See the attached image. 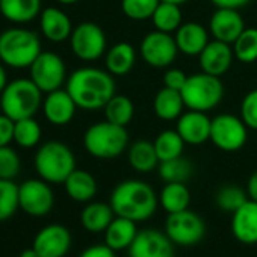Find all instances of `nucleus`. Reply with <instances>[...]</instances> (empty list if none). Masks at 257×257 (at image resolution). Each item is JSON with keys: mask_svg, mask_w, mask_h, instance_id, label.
I'll use <instances>...</instances> for the list:
<instances>
[{"mask_svg": "<svg viewBox=\"0 0 257 257\" xmlns=\"http://www.w3.org/2000/svg\"><path fill=\"white\" fill-rule=\"evenodd\" d=\"M161 0H121V10L124 16L135 22L152 20Z\"/></svg>", "mask_w": 257, "mask_h": 257, "instance_id": "58836bf2", "label": "nucleus"}, {"mask_svg": "<svg viewBox=\"0 0 257 257\" xmlns=\"http://www.w3.org/2000/svg\"><path fill=\"white\" fill-rule=\"evenodd\" d=\"M41 140V125L34 116L14 122V141L23 149L35 147Z\"/></svg>", "mask_w": 257, "mask_h": 257, "instance_id": "e433bc0d", "label": "nucleus"}, {"mask_svg": "<svg viewBox=\"0 0 257 257\" xmlns=\"http://www.w3.org/2000/svg\"><path fill=\"white\" fill-rule=\"evenodd\" d=\"M200 59V67L201 71L221 77L222 74H225L234 59V53H233V47L231 44L218 41V40H212L209 41V44L204 47V50L200 53L198 56Z\"/></svg>", "mask_w": 257, "mask_h": 257, "instance_id": "a211bd4d", "label": "nucleus"}, {"mask_svg": "<svg viewBox=\"0 0 257 257\" xmlns=\"http://www.w3.org/2000/svg\"><path fill=\"white\" fill-rule=\"evenodd\" d=\"M186 80H188V76L180 68H168L164 74V86L176 89V91H182Z\"/></svg>", "mask_w": 257, "mask_h": 257, "instance_id": "79ce46f5", "label": "nucleus"}, {"mask_svg": "<svg viewBox=\"0 0 257 257\" xmlns=\"http://www.w3.org/2000/svg\"><path fill=\"white\" fill-rule=\"evenodd\" d=\"M127 251L128 257H174V243L165 231L147 228L138 231Z\"/></svg>", "mask_w": 257, "mask_h": 257, "instance_id": "4468645a", "label": "nucleus"}, {"mask_svg": "<svg viewBox=\"0 0 257 257\" xmlns=\"http://www.w3.org/2000/svg\"><path fill=\"white\" fill-rule=\"evenodd\" d=\"M43 104V91L32 79H17L0 94V109L11 119L19 121L34 116Z\"/></svg>", "mask_w": 257, "mask_h": 257, "instance_id": "39448f33", "label": "nucleus"}, {"mask_svg": "<svg viewBox=\"0 0 257 257\" xmlns=\"http://www.w3.org/2000/svg\"><path fill=\"white\" fill-rule=\"evenodd\" d=\"M14 122L8 115L0 113V147L10 146L14 141Z\"/></svg>", "mask_w": 257, "mask_h": 257, "instance_id": "37998d69", "label": "nucleus"}, {"mask_svg": "<svg viewBox=\"0 0 257 257\" xmlns=\"http://www.w3.org/2000/svg\"><path fill=\"white\" fill-rule=\"evenodd\" d=\"M248 192L237 185H224L215 194V204L228 213L236 212L245 201H248Z\"/></svg>", "mask_w": 257, "mask_h": 257, "instance_id": "c9c22d12", "label": "nucleus"}, {"mask_svg": "<svg viewBox=\"0 0 257 257\" xmlns=\"http://www.w3.org/2000/svg\"><path fill=\"white\" fill-rule=\"evenodd\" d=\"M185 107L186 106H185L182 92L167 88V86L159 89L153 100V110H155L156 116L164 121L177 119L183 113Z\"/></svg>", "mask_w": 257, "mask_h": 257, "instance_id": "bb28decb", "label": "nucleus"}, {"mask_svg": "<svg viewBox=\"0 0 257 257\" xmlns=\"http://www.w3.org/2000/svg\"><path fill=\"white\" fill-rule=\"evenodd\" d=\"M10 82H8V74H7V70H5V67L0 64V94L4 92V89L7 88V85H8Z\"/></svg>", "mask_w": 257, "mask_h": 257, "instance_id": "de8ad7c7", "label": "nucleus"}, {"mask_svg": "<svg viewBox=\"0 0 257 257\" xmlns=\"http://www.w3.org/2000/svg\"><path fill=\"white\" fill-rule=\"evenodd\" d=\"M41 53L38 35L29 29L11 28L0 34V61L13 68H29Z\"/></svg>", "mask_w": 257, "mask_h": 257, "instance_id": "7ed1b4c3", "label": "nucleus"}, {"mask_svg": "<svg viewBox=\"0 0 257 257\" xmlns=\"http://www.w3.org/2000/svg\"><path fill=\"white\" fill-rule=\"evenodd\" d=\"M231 233L240 243H257V201H245L231 213Z\"/></svg>", "mask_w": 257, "mask_h": 257, "instance_id": "aec40b11", "label": "nucleus"}, {"mask_svg": "<svg viewBox=\"0 0 257 257\" xmlns=\"http://www.w3.org/2000/svg\"><path fill=\"white\" fill-rule=\"evenodd\" d=\"M234 58L243 64H252L257 61V29L245 28L237 40L231 44Z\"/></svg>", "mask_w": 257, "mask_h": 257, "instance_id": "f704fd0d", "label": "nucleus"}, {"mask_svg": "<svg viewBox=\"0 0 257 257\" xmlns=\"http://www.w3.org/2000/svg\"><path fill=\"white\" fill-rule=\"evenodd\" d=\"M43 109L49 122L53 125H67L73 119L77 104L67 89L59 88L47 92V97L43 101Z\"/></svg>", "mask_w": 257, "mask_h": 257, "instance_id": "6ab92c4d", "label": "nucleus"}, {"mask_svg": "<svg viewBox=\"0 0 257 257\" xmlns=\"http://www.w3.org/2000/svg\"><path fill=\"white\" fill-rule=\"evenodd\" d=\"M210 124L212 118L207 116V112L188 110L177 118L176 131L185 141V144L200 146L206 141H210Z\"/></svg>", "mask_w": 257, "mask_h": 257, "instance_id": "dca6fc26", "label": "nucleus"}, {"mask_svg": "<svg viewBox=\"0 0 257 257\" xmlns=\"http://www.w3.org/2000/svg\"><path fill=\"white\" fill-rule=\"evenodd\" d=\"M22 170V162L14 149L10 146L0 147V179L14 180Z\"/></svg>", "mask_w": 257, "mask_h": 257, "instance_id": "ea45409f", "label": "nucleus"}, {"mask_svg": "<svg viewBox=\"0 0 257 257\" xmlns=\"http://www.w3.org/2000/svg\"><path fill=\"white\" fill-rule=\"evenodd\" d=\"M245 22L237 10L216 8L209 22V32L213 40L233 44L237 37L243 32Z\"/></svg>", "mask_w": 257, "mask_h": 257, "instance_id": "f3484780", "label": "nucleus"}, {"mask_svg": "<svg viewBox=\"0 0 257 257\" xmlns=\"http://www.w3.org/2000/svg\"><path fill=\"white\" fill-rule=\"evenodd\" d=\"M104 64L112 76H125L137 64V52L132 44L116 43L106 52Z\"/></svg>", "mask_w": 257, "mask_h": 257, "instance_id": "b1692460", "label": "nucleus"}, {"mask_svg": "<svg viewBox=\"0 0 257 257\" xmlns=\"http://www.w3.org/2000/svg\"><path fill=\"white\" fill-rule=\"evenodd\" d=\"M109 204L116 216L143 222L155 215L159 198L149 183L131 179L119 182L113 188Z\"/></svg>", "mask_w": 257, "mask_h": 257, "instance_id": "f03ea898", "label": "nucleus"}, {"mask_svg": "<svg viewBox=\"0 0 257 257\" xmlns=\"http://www.w3.org/2000/svg\"><path fill=\"white\" fill-rule=\"evenodd\" d=\"M113 218L115 212L112 206L101 201H89L80 213V222L83 228L91 233L104 231Z\"/></svg>", "mask_w": 257, "mask_h": 257, "instance_id": "cd10ccee", "label": "nucleus"}, {"mask_svg": "<svg viewBox=\"0 0 257 257\" xmlns=\"http://www.w3.org/2000/svg\"><path fill=\"white\" fill-rule=\"evenodd\" d=\"M246 192H248L249 200L257 201V170H255V171L249 176V179H248V183H246Z\"/></svg>", "mask_w": 257, "mask_h": 257, "instance_id": "49530a36", "label": "nucleus"}, {"mask_svg": "<svg viewBox=\"0 0 257 257\" xmlns=\"http://www.w3.org/2000/svg\"><path fill=\"white\" fill-rule=\"evenodd\" d=\"M19 257H40V254H38L37 249L32 246V248H26L25 251H22Z\"/></svg>", "mask_w": 257, "mask_h": 257, "instance_id": "09e8293b", "label": "nucleus"}, {"mask_svg": "<svg viewBox=\"0 0 257 257\" xmlns=\"http://www.w3.org/2000/svg\"><path fill=\"white\" fill-rule=\"evenodd\" d=\"M248 127L240 116L231 113H219L212 118L210 124V141L222 152L233 153L246 144Z\"/></svg>", "mask_w": 257, "mask_h": 257, "instance_id": "6e6552de", "label": "nucleus"}, {"mask_svg": "<svg viewBox=\"0 0 257 257\" xmlns=\"http://www.w3.org/2000/svg\"><path fill=\"white\" fill-rule=\"evenodd\" d=\"M143 59L153 68H168L177 58L179 47L171 34L153 31L147 34L140 46Z\"/></svg>", "mask_w": 257, "mask_h": 257, "instance_id": "f8f14e48", "label": "nucleus"}, {"mask_svg": "<svg viewBox=\"0 0 257 257\" xmlns=\"http://www.w3.org/2000/svg\"><path fill=\"white\" fill-rule=\"evenodd\" d=\"M35 170L47 183H64L76 170L74 153L64 143L49 141L35 155Z\"/></svg>", "mask_w": 257, "mask_h": 257, "instance_id": "423d86ee", "label": "nucleus"}, {"mask_svg": "<svg viewBox=\"0 0 257 257\" xmlns=\"http://www.w3.org/2000/svg\"><path fill=\"white\" fill-rule=\"evenodd\" d=\"M152 22L156 31L174 34L183 25L180 7L168 2H161L152 17Z\"/></svg>", "mask_w": 257, "mask_h": 257, "instance_id": "7c9ffc66", "label": "nucleus"}, {"mask_svg": "<svg viewBox=\"0 0 257 257\" xmlns=\"http://www.w3.org/2000/svg\"><path fill=\"white\" fill-rule=\"evenodd\" d=\"M56 2H59L62 5H73V4H77L79 0H56Z\"/></svg>", "mask_w": 257, "mask_h": 257, "instance_id": "3c124183", "label": "nucleus"}, {"mask_svg": "<svg viewBox=\"0 0 257 257\" xmlns=\"http://www.w3.org/2000/svg\"><path fill=\"white\" fill-rule=\"evenodd\" d=\"M165 233L173 243L191 246L203 240L206 234V222L198 213L189 209L168 213L165 221Z\"/></svg>", "mask_w": 257, "mask_h": 257, "instance_id": "1a4fd4ad", "label": "nucleus"}, {"mask_svg": "<svg viewBox=\"0 0 257 257\" xmlns=\"http://www.w3.org/2000/svg\"><path fill=\"white\" fill-rule=\"evenodd\" d=\"M158 158L161 162L164 161H170L179 156H183V150H185V141L182 140V137L179 135L177 131H164L161 132L156 140L153 141Z\"/></svg>", "mask_w": 257, "mask_h": 257, "instance_id": "72a5a7b5", "label": "nucleus"}, {"mask_svg": "<svg viewBox=\"0 0 257 257\" xmlns=\"http://www.w3.org/2000/svg\"><path fill=\"white\" fill-rule=\"evenodd\" d=\"M68 197L77 203H89L97 194V180L85 170H74L64 182Z\"/></svg>", "mask_w": 257, "mask_h": 257, "instance_id": "a878e982", "label": "nucleus"}, {"mask_svg": "<svg viewBox=\"0 0 257 257\" xmlns=\"http://www.w3.org/2000/svg\"><path fill=\"white\" fill-rule=\"evenodd\" d=\"M216 8H228V10H240L246 7L251 0H212Z\"/></svg>", "mask_w": 257, "mask_h": 257, "instance_id": "a18cd8bd", "label": "nucleus"}, {"mask_svg": "<svg viewBox=\"0 0 257 257\" xmlns=\"http://www.w3.org/2000/svg\"><path fill=\"white\" fill-rule=\"evenodd\" d=\"M176 43L179 47V52H182L186 56H200V53L204 50V47L209 44V32L207 29L195 22L183 23L176 31Z\"/></svg>", "mask_w": 257, "mask_h": 257, "instance_id": "4be33fe9", "label": "nucleus"}, {"mask_svg": "<svg viewBox=\"0 0 257 257\" xmlns=\"http://www.w3.org/2000/svg\"><path fill=\"white\" fill-rule=\"evenodd\" d=\"M104 109V116L107 121L125 127L128 122L132 121L135 115V104L127 95H119L115 94L103 107Z\"/></svg>", "mask_w": 257, "mask_h": 257, "instance_id": "2f4dec72", "label": "nucleus"}, {"mask_svg": "<svg viewBox=\"0 0 257 257\" xmlns=\"http://www.w3.org/2000/svg\"><path fill=\"white\" fill-rule=\"evenodd\" d=\"M32 246L40 257H64L71 248V233L62 224H49L38 231Z\"/></svg>", "mask_w": 257, "mask_h": 257, "instance_id": "2eb2a0df", "label": "nucleus"}, {"mask_svg": "<svg viewBox=\"0 0 257 257\" xmlns=\"http://www.w3.org/2000/svg\"><path fill=\"white\" fill-rule=\"evenodd\" d=\"M159 203L167 213H176L189 209L191 192L185 183H165L161 191Z\"/></svg>", "mask_w": 257, "mask_h": 257, "instance_id": "c756f323", "label": "nucleus"}, {"mask_svg": "<svg viewBox=\"0 0 257 257\" xmlns=\"http://www.w3.org/2000/svg\"><path fill=\"white\" fill-rule=\"evenodd\" d=\"M161 2H168V4H174V5L182 7V5H185L188 2V0H161Z\"/></svg>", "mask_w": 257, "mask_h": 257, "instance_id": "8fccbe9b", "label": "nucleus"}, {"mask_svg": "<svg viewBox=\"0 0 257 257\" xmlns=\"http://www.w3.org/2000/svg\"><path fill=\"white\" fill-rule=\"evenodd\" d=\"M83 147L97 159H115L128 149L125 127L110 121H100L88 127L83 135Z\"/></svg>", "mask_w": 257, "mask_h": 257, "instance_id": "20e7f679", "label": "nucleus"}, {"mask_svg": "<svg viewBox=\"0 0 257 257\" xmlns=\"http://www.w3.org/2000/svg\"><path fill=\"white\" fill-rule=\"evenodd\" d=\"M0 14L13 23H29L41 14V0H0Z\"/></svg>", "mask_w": 257, "mask_h": 257, "instance_id": "c85d7f7f", "label": "nucleus"}, {"mask_svg": "<svg viewBox=\"0 0 257 257\" xmlns=\"http://www.w3.org/2000/svg\"><path fill=\"white\" fill-rule=\"evenodd\" d=\"M20 209L31 216H46L55 204V195L43 179H31L19 186Z\"/></svg>", "mask_w": 257, "mask_h": 257, "instance_id": "ddd939ff", "label": "nucleus"}, {"mask_svg": "<svg viewBox=\"0 0 257 257\" xmlns=\"http://www.w3.org/2000/svg\"><path fill=\"white\" fill-rule=\"evenodd\" d=\"M158 170L161 179L165 183H186L194 173V167L191 161H188L183 156L159 162Z\"/></svg>", "mask_w": 257, "mask_h": 257, "instance_id": "473e14b6", "label": "nucleus"}, {"mask_svg": "<svg viewBox=\"0 0 257 257\" xmlns=\"http://www.w3.org/2000/svg\"><path fill=\"white\" fill-rule=\"evenodd\" d=\"M73 53L86 62L97 61L107 52V41L104 31L92 22H83L77 25L70 37Z\"/></svg>", "mask_w": 257, "mask_h": 257, "instance_id": "9d476101", "label": "nucleus"}, {"mask_svg": "<svg viewBox=\"0 0 257 257\" xmlns=\"http://www.w3.org/2000/svg\"><path fill=\"white\" fill-rule=\"evenodd\" d=\"M127 161L131 164V167L141 173H152L159 167V158L155 149V144L146 140L135 141L134 144L128 146L127 150Z\"/></svg>", "mask_w": 257, "mask_h": 257, "instance_id": "393cba45", "label": "nucleus"}, {"mask_svg": "<svg viewBox=\"0 0 257 257\" xmlns=\"http://www.w3.org/2000/svg\"><path fill=\"white\" fill-rule=\"evenodd\" d=\"M20 207L19 185L14 180L0 179V221H7Z\"/></svg>", "mask_w": 257, "mask_h": 257, "instance_id": "4c0bfd02", "label": "nucleus"}, {"mask_svg": "<svg viewBox=\"0 0 257 257\" xmlns=\"http://www.w3.org/2000/svg\"><path fill=\"white\" fill-rule=\"evenodd\" d=\"M180 92L188 109L207 112L221 103L224 97V85L221 77L201 71L188 76V80Z\"/></svg>", "mask_w": 257, "mask_h": 257, "instance_id": "0eeeda50", "label": "nucleus"}, {"mask_svg": "<svg viewBox=\"0 0 257 257\" xmlns=\"http://www.w3.org/2000/svg\"><path fill=\"white\" fill-rule=\"evenodd\" d=\"M240 118L246 127L257 131V89L249 91L240 103Z\"/></svg>", "mask_w": 257, "mask_h": 257, "instance_id": "a19ab883", "label": "nucleus"}, {"mask_svg": "<svg viewBox=\"0 0 257 257\" xmlns=\"http://www.w3.org/2000/svg\"><path fill=\"white\" fill-rule=\"evenodd\" d=\"M29 70L34 83L46 94L59 89L67 80L65 62L53 52H41Z\"/></svg>", "mask_w": 257, "mask_h": 257, "instance_id": "9b49d317", "label": "nucleus"}, {"mask_svg": "<svg viewBox=\"0 0 257 257\" xmlns=\"http://www.w3.org/2000/svg\"><path fill=\"white\" fill-rule=\"evenodd\" d=\"M77 107L95 110L104 107L115 95V80L107 70L95 67H82L70 74L65 88Z\"/></svg>", "mask_w": 257, "mask_h": 257, "instance_id": "f257e3e1", "label": "nucleus"}, {"mask_svg": "<svg viewBox=\"0 0 257 257\" xmlns=\"http://www.w3.org/2000/svg\"><path fill=\"white\" fill-rule=\"evenodd\" d=\"M40 26L43 35L52 43H64L70 40L73 25L70 17L59 8H46L40 14Z\"/></svg>", "mask_w": 257, "mask_h": 257, "instance_id": "412c9836", "label": "nucleus"}, {"mask_svg": "<svg viewBox=\"0 0 257 257\" xmlns=\"http://www.w3.org/2000/svg\"><path fill=\"white\" fill-rule=\"evenodd\" d=\"M138 222L127 219L122 216H116L112 219V222L107 225V228L103 231L104 233V243L112 248L115 252L121 249H128L138 234Z\"/></svg>", "mask_w": 257, "mask_h": 257, "instance_id": "5701e85b", "label": "nucleus"}, {"mask_svg": "<svg viewBox=\"0 0 257 257\" xmlns=\"http://www.w3.org/2000/svg\"><path fill=\"white\" fill-rule=\"evenodd\" d=\"M79 257H116V255H115V251L109 248L106 243H97V245H91L85 248Z\"/></svg>", "mask_w": 257, "mask_h": 257, "instance_id": "c03bdc74", "label": "nucleus"}]
</instances>
